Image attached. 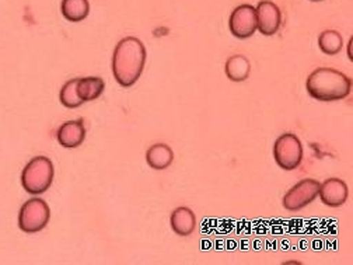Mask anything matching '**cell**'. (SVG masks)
I'll use <instances>...</instances> for the list:
<instances>
[{"instance_id": "obj_1", "label": "cell", "mask_w": 353, "mask_h": 265, "mask_svg": "<svg viewBox=\"0 0 353 265\" xmlns=\"http://www.w3.org/2000/svg\"><path fill=\"white\" fill-rule=\"evenodd\" d=\"M146 48L141 39L126 37L118 42L112 57V73L122 87L134 86L145 68Z\"/></svg>"}, {"instance_id": "obj_2", "label": "cell", "mask_w": 353, "mask_h": 265, "mask_svg": "<svg viewBox=\"0 0 353 265\" xmlns=\"http://www.w3.org/2000/svg\"><path fill=\"white\" fill-rule=\"evenodd\" d=\"M305 88L317 101H339L350 95L352 80L339 70L319 68L307 77Z\"/></svg>"}, {"instance_id": "obj_3", "label": "cell", "mask_w": 353, "mask_h": 265, "mask_svg": "<svg viewBox=\"0 0 353 265\" xmlns=\"http://www.w3.org/2000/svg\"><path fill=\"white\" fill-rule=\"evenodd\" d=\"M55 170L52 161L46 156L34 157L23 170L21 184L23 188L31 195L46 193L54 180Z\"/></svg>"}, {"instance_id": "obj_4", "label": "cell", "mask_w": 353, "mask_h": 265, "mask_svg": "<svg viewBox=\"0 0 353 265\" xmlns=\"http://www.w3.org/2000/svg\"><path fill=\"white\" fill-rule=\"evenodd\" d=\"M50 216L51 210L48 204L39 198H32L20 209L19 226L26 233H37L48 225Z\"/></svg>"}, {"instance_id": "obj_5", "label": "cell", "mask_w": 353, "mask_h": 265, "mask_svg": "<svg viewBox=\"0 0 353 265\" xmlns=\"http://www.w3.org/2000/svg\"><path fill=\"white\" fill-rule=\"evenodd\" d=\"M274 157L276 164L286 171L297 168L303 161V145L300 139L294 134L281 135L274 145Z\"/></svg>"}, {"instance_id": "obj_6", "label": "cell", "mask_w": 353, "mask_h": 265, "mask_svg": "<svg viewBox=\"0 0 353 265\" xmlns=\"http://www.w3.org/2000/svg\"><path fill=\"white\" fill-rule=\"evenodd\" d=\"M320 183L313 179H305L297 183L294 187H292L286 195L283 197V206L288 210H300L308 204L314 202V199L319 197Z\"/></svg>"}, {"instance_id": "obj_7", "label": "cell", "mask_w": 353, "mask_h": 265, "mask_svg": "<svg viewBox=\"0 0 353 265\" xmlns=\"http://www.w3.org/2000/svg\"><path fill=\"white\" fill-rule=\"evenodd\" d=\"M256 28L261 34L271 37L278 32L282 24V13L279 8L270 2V0H262L258 3L256 9Z\"/></svg>"}, {"instance_id": "obj_8", "label": "cell", "mask_w": 353, "mask_h": 265, "mask_svg": "<svg viewBox=\"0 0 353 265\" xmlns=\"http://www.w3.org/2000/svg\"><path fill=\"white\" fill-rule=\"evenodd\" d=\"M230 31L240 39L250 38L256 31V13L250 5L239 6L230 16Z\"/></svg>"}, {"instance_id": "obj_9", "label": "cell", "mask_w": 353, "mask_h": 265, "mask_svg": "<svg viewBox=\"0 0 353 265\" xmlns=\"http://www.w3.org/2000/svg\"><path fill=\"white\" fill-rule=\"evenodd\" d=\"M319 195L327 206L338 208L347 201L349 188L345 181L339 179H328L323 184H320Z\"/></svg>"}, {"instance_id": "obj_10", "label": "cell", "mask_w": 353, "mask_h": 265, "mask_svg": "<svg viewBox=\"0 0 353 265\" xmlns=\"http://www.w3.org/2000/svg\"><path fill=\"white\" fill-rule=\"evenodd\" d=\"M85 138V128L81 121H68L65 122L57 134V139L61 146L73 149L83 144Z\"/></svg>"}, {"instance_id": "obj_11", "label": "cell", "mask_w": 353, "mask_h": 265, "mask_svg": "<svg viewBox=\"0 0 353 265\" xmlns=\"http://www.w3.org/2000/svg\"><path fill=\"white\" fill-rule=\"evenodd\" d=\"M170 222H171L172 230L183 237L190 236L196 228L195 213L187 206H180L174 209L170 217Z\"/></svg>"}, {"instance_id": "obj_12", "label": "cell", "mask_w": 353, "mask_h": 265, "mask_svg": "<svg viewBox=\"0 0 353 265\" xmlns=\"http://www.w3.org/2000/svg\"><path fill=\"white\" fill-rule=\"evenodd\" d=\"M105 83L101 77H83L77 81V95L83 103L97 100L104 92Z\"/></svg>"}, {"instance_id": "obj_13", "label": "cell", "mask_w": 353, "mask_h": 265, "mask_svg": "<svg viewBox=\"0 0 353 265\" xmlns=\"http://www.w3.org/2000/svg\"><path fill=\"white\" fill-rule=\"evenodd\" d=\"M174 160V153L168 145L156 144L146 152V161L154 170L167 168Z\"/></svg>"}, {"instance_id": "obj_14", "label": "cell", "mask_w": 353, "mask_h": 265, "mask_svg": "<svg viewBox=\"0 0 353 265\" xmlns=\"http://www.w3.org/2000/svg\"><path fill=\"white\" fill-rule=\"evenodd\" d=\"M88 13H90L88 0H63L62 2V14L68 21H83Z\"/></svg>"}, {"instance_id": "obj_15", "label": "cell", "mask_w": 353, "mask_h": 265, "mask_svg": "<svg viewBox=\"0 0 353 265\" xmlns=\"http://www.w3.org/2000/svg\"><path fill=\"white\" fill-rule=\"evenodd\" d=\"M250 70H251V65L248 62V59L243 55H234L230 57L226 62V76L232 80V81H244L248 79L250 76Z\"/></svg>"}, {"instance_id": "obj_16", "label": "cell", "mask_w": 353, "mask_h": 265, "mask_svg": "<svg viewBox=\"0 0 353 265\" xmlns=\"http://www.w3.org/2000/svg\"><path fill=\"white\" fill-rule=\"evenodd\" d=\"M319 46H320V50L325 55H336V54H339V51L342 50V46H343L342 35L334 30L324 31L319 37Z\"/></svg>"}, {"instance_id": "obj_17", "label": "cell", "mask_w": 353, "mask_h": 265, "mask_svg": "<svg viewBox=\"0 0 353 265\" xmlns=\"http://www.w3.org/2000/svg\"><path fill=\"white\" fill-rule=\"evenodd\" d=\"M77 81H79V79L69 80L68 83H65V86L61 90L59 100L68 108H77L79 106L83 104V101L80 100V97L77 95Z\"/></svg>"}, {"instance_id": "obj_18", "label": "cell", "mask_w": 353, "mask_h": 265, "mask_svg": "<svg viewBox=\"0 0 353 265\" xmlns=\"http://www.w3.org/2000/svg\"><path fill=\"white\" fill-rule=\"evenodd\" d=\"M312 2H321V0H312Z\"/></svg>"}]
</instances>
